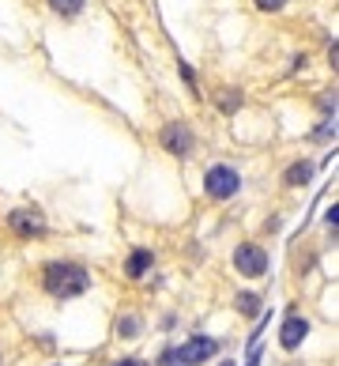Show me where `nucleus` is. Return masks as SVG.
Instances as JSON below:
<instances>
[{
    "label": "nucleus",
    "instance_id": "obj_1",
    "mask_svg": "<svg viewBox=\"0 0 339 366\" xmlns=\"http://www.w3.org/2000/svg\"><path fill=\"white\" fill-rule=\"evenodd\" d=\"M91 287V272L79 265H64V261H56V265L45 268V291L53 294V298H76V294H83Z\"/></svg>",
    "mask_w": 339,
    "mask_h": 366
},
{
    "label": "nucleus",
    "instance_id": "obj_2",
    "mask_svg": "<svg viewBox=\"0 0 339 366\" xmlns=\"http://www.w3.org/2000/svg\"><path fill=\"white\" fill-rule=\"evenodd\" d=\"M174 363L177 366H200V363H212V355H219V340L212 336H192L185 340L181 347H174Z\"/></svg>",
    "mask_w": 339,
    "mask_h": 366
},
{
    "label": "nucleus",
    "instance_id": "obj_3",
    "mask_svg": "<svg viewBox=\"0 0 339 366\" xmlns=\"http://www.w3.org/2000/svg\"><path fill=\"white\" fill-rule=\"evenodd\" d=\"M204 189H207L212 201H230V196L241 189V178H238V170H230V166H212V170L204 174Z\"/></svg>",
    "mask_w": 339,
    "mask_h": 366
},
{
    "label": "nucleus",
    "instance_id": "obj_4",
    "mask_svg": "<svg viewBox=\"0 0 339 366\" xmlns=\"http://www.w3.org/2000/svg\"><path fill=\"white\" fill-rule=\"evenodd\" d=\"M234 265H238V272L241 276H264L268 272V253L260 250V245H238L234 250Z\"/></svg>",
    "mask_w": 339,
    "mask_h": 366
},
{
    "label": "nucleus",
    "instance_id": "obj_5",
    "mask_svg": "<svg viewBox=\"0 0 339 366\" xmlns=\"http://www.w3.org/2000/svg\"><path fill=\"white\" fill-rule=\"evenodd\" d=\"M8 223H12V230L19 238H38L45 234V216L38 208H15L12 216H8Z\"/></svg>",
    "mask_w": 339,
    "mask_h": 366
},
{
    "label": "nucleus",
    "instance_id": "obj_6",
    "mask_svg": "<svg viewBox=\"0 0 339 366\" xmlns=\"http://www.w3.org/2000/svg\"><path fill=\"white\" fill-rule=\"evenodd\" d=\"M163 144H166V151L170 155H192V132L185 129V125H166L163 129Z\"/></svg>",
    "mask_w": 339,
    "mask_h": 366
},
{
    "label": "nucleus",
    "instance_id": "obj_7",
    "mask_svg": "<svg viewBox=\"0 0 339 366\" xmlns=\"http://www.w3.org/2000/svg\"><path fill=\"white\" fill-rule=\"evenodd\" d=\"M305 332H309V321L305 317H298V314H290L287 321H282V332H279V344L287 347V352H294L298 344L305 340Z\"/></svg>",
    "mask_w": 339,
    "mask_h": 366
},
{
    "label": "nucleus",
    "instance_id": "obj_8",
    "mask_svg": "<svg viewBox=\"0 0 339 366\" xmlns=\"http://www.w3.org/2000/svg\"><path fill=\"white\" fill-rule=\"evenodd\" d=\"M151 268V250H136L132 257H128V265H125V272L132 276V280H140L143 272Z\"/></svg>",
    "mask_w": 339,
    "mask_h": 366
},
{
    "label": "nucleus",
    "instance_id": "obj_9",
    "mask_svg": "<svg viewBox=\"0 0 339 366\" xmlns=\"http://www.w3.org/2000/svg\"><path fill=\"white\" fill-rule=\"evenodd\" d=\"M309 178H313V166L309 163H294L287 170V185H305Z\"/></svg>",
    "mask_w": 339,
    "mask_h": 366
},
{
    "label": "nucleus",
    "instance_id": "obj_10",
    "mask_svg": "<svg viewBox=\"0 0 339 366\" xmlns=\"http://www.w3.org/2000/svg\"><path fill=\"white\" fill-rule=\"evenodd\" d=\"M140 329H143V321L136 314H128V317H121V321H117V332H121V336H128V340L140 336Z\"/></svg>",
    "mask_w": 339,
    "mask_h": 366
},
{
    "label": "nucleus",
    "instance_id": "obj_11",
    "mask_svg": "<svg viewBox=\"0 0 339 366\" xmlns=\"http://www.w3.org/2000/svg\"><path fill=\"white\" fill-rule=\"evenodd\" d=\"M238 309L245 317H256L260 314V298H256V294H238Z\"/></svg>",
    "mask_w": 339,
    "mask_h": 366
},
{
    "label": "nucleus",
    "instance_id": "obj_12",
    "mask_svg": "<svg viewBox=\"0 0 339 366\" xmlns=\"http://www.w3.org/2000/svg\"><path fill=\"white\" fill-rule=\"evenodd\" d=\"M50 8H53V12H61V15H79L83 0H50Z\"/></svg>",
    "mask_w": 339,
    "mask_h": 366
},
{
    "label": "nucleus",
    "instance_id": "obj_13",
    "mask_svg": "<svg viewBox=\"0 0 339 366\" xmlns=\"http://www.w3.org/2000/svg\"><path fill=\"white\" fill-rule=\"evenodd\" d=\"M282 4H287V0H256V8H264V12H279Z\"/></svg>",
    "mask_w": 339,
    "mask_h": 366
},
{
    "label": "nucleus",
    "instance_id": "obj_14",
    "mask_svg": "<svg viewBox=\"0 0 339 366\" xmlns=\"http://www.w3.org/2000/svg\"><path fill=\"white\" fill-rule=\"evenodd\" d=\"M219 106H223V110H234V106H238V94H234V91H226L223 99H219Z\"/></svg>",
    "mask_w": 339,
    "mask_h": 366
},
{
    "label": "nucleus",
    "instance_id": "obj_15",
    "mask_svg": "<svg viewBox=\"0 0 339 366\" xmlns=\"http://www.w3.org/2000/svg\"><path fill=\"white\" fill-rule=\"evenodd\" d=\"M121 366H147L143 359H121Z\"/></svg>",
    "mask_w": 339,
    "mask_h": 366
},
{
    "label": "nucleus",
    "instance_id": "obj_16",
    "mask_svg": "<svg viewBox=\"0 0 339 366\" xmlns=\"http://www.w3.org/2000/svg\"><path fill=\"white\" fill-rule=\"evenodd\" d=\"M223 366H230V363H223Z\"/></svg>",
    "mask_w": 339,
    "mask_h": 366
},
{
    "label": "nucleus",
    "instance_id": "obj_17",
    "mask_svg": "<svg viewBox=\"0 0 339 366\" xmlns=\"http://www.w3.org/2000/svg\"><path fill=\"white\" fill-rule=\"evenodd\" d=\"M0 363H4V359H0Z\"/></svg>",
    "mask_w": 339,
    "mask_h": 366
}]
</instances>
